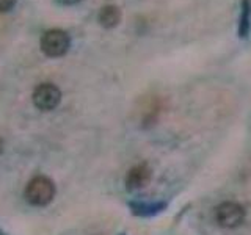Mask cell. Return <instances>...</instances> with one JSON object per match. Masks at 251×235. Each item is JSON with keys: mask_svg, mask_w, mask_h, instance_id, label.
<instances>
[{"mask_svg": "<svg viewBox=\"0 0 251 235\" xmlns=\"http://www.w3.org/2000/svg\"><path fill=\"white\" fill-rule=\"evenodd\" d=\"M25 201L33 207H46L55 198V184L46 176H36L25 187Z\"/></svg>", "mask_w": 251, "mask_h": 235, "instance_id": "cell-1", "label": "cell"}, {"mask_svg": "<svg viewBox=\"0 0 251 235\" xmlns=\"http://www.w3.org/2000/svg\"><path fill=\"white\" fill-rule=\"evenodd\" d=\"M41 50L46 57L49 58H58L63 57L71 47V38L65 30L61 28H50L44 31V35L41 36Z\"/></svg>", "mask_w": 251, "mask_h": 235, "instance_id": "cell-2", "label": "cell"}, {"mask_svg": "<svg viewBox=\"0 0 251 235\" xmlns=\"http://www.w3.org/2000/svg\"><path fill=\"white\" fill-rule=\"evenodd\" d=\"M33 105L41 112H52L61 102V91L53 83H39L31 94Z\"/></svg>", "mask_w": 251, "mask_h": 235, "instance_id": "cell-3", "label": "cell"}, {"mask_svg": "<svg viewBox=\"0 0 251 235\" xmlns=\"http://www.w3.org/2000/svg\"><path fill=\"white\" fill-rule=\"evenodd\" d=\"M247 212L237 202H223L215 210V219L218 226L226 229H234L245 221Z\"/></svg>", "mask_w": 251, "mask_h": 235, "instance_id": "cell-4", "label": "cell"}, {"mask_svg": "<svg viewBox=\"0 0 251 235\" xmlns=\"http://www.w3.org/2000/svg\"><path fill=\"white\" fill-rule=\"evenodd\" d=\"M151 177H152V171L149 168V164L140 163L132 169H129L127 176H126V188L129 191L140 190V188H143L149 184Z\"/></svg>", "mask_w": 251, "mask_h": 235, "instance_id": "cell-5", "label": "cell"}, {"mask_svg": "<svg viewBox=\"0 0 251 235\" xmlns=\"http://www.w3.org/2000/svg\"><path fill=\"white\" fill-rule=\"evenodd\" d=\"M127 206L132 212V215L135 216H143L149 218L154 216L157 213H160L165 209H167V202H141V201H129Z\"/></svg>", "mask_w": 251, "mask_h": 235, "instance_id": "cell-6", "label": "cell"}, {"mask_svg": "<svg viewBox=\"0 0 251 235\" xmlns=\"http://www.w3.org/2000/svg\"><path fill=\"white\" fill-rule=\"evenodd\" d=\"M251 33V0L240 2V16L237 24V36L247 39Z\"/></svg>", "mask_w": 251, "mask_h": 235, "instance_id": "cell-7", "label": "cell"}, {"mask_svg": "<svg viewBox=\"0 0 251 235\" xmlns=\"http://www.w3.org/2000/svg\"><path fill=\"white\" fill-rule=\"evenodd\" d=\"M98 19L104 28H115L121 22V10L116 5H104L100 8Z\"/></svg>", "mask_w": 251, "mask_h": 235, "instance_id": "cell-8", "label": "cell"}, {"mask_svg": "<svg viewBox=\"0 0 251 235\" xmlns=\"http://www.w3.org/2000/svg\"><path fill=\"white\" fill-rule=\"evenodd\" d=\"M18 0H0V13H6L14 8Z\"/></svg>", "mask_w": 251, "mask_h": 235, "instance_id": "cell-9", "label": "cell"}, {"mask_svg": "<svg viewBox=\"0 0 251 235\" xmlns=\"http://www.w3.org/2000/svg\"><path fill=\"white\" fill-rule=\"evenodd\" d=\"M60 5H65V6H73V5H77L80 3L82 0H57Z\"/></svg>", "mask_w": 251, "mask_h": 235, "instance_id": "cell-10", "label": "cell"}, {"mask_svg": "<svg viewBox=\"0 0 251 235\" xmlns=\"http://www.w3.org/2000/svg\"><path fill=\"white\" fill-rule=\"evenodd\" d=\"M2 152H3V140L0 138V154H2Z\"/></svg>", "mask_w": 251, "mask_h": 235, "instance_id": "cell-11", "label": "cell"}, {"mask_svg": "<svg viewBox=\"0 0 251 235\" xmlns=\"http://www.w3.org/2000/svg\"><path fill=\"white\" fill-rule=\"evenodd\" d=\"M0 235H6V234H5V232H3L2 229H0Z\"/></svg>", "mask_w": 251, "mask_h": 235, "instance_id": "cell-12", "label": "cell"}, {"mask_svg": "<svg viewBox=\"0 0 251 235\" xmlns=\"http://www.w3.org/2000/svg\"><path fill=\"white\" fill-rule=\"evenodd\" d=\"M120 235H126V234H120Z\"/></svg>", "mask_w": 251, "mask_h": 235, "instance_id": "cell-13", "label": "cell"}]
</instances>
